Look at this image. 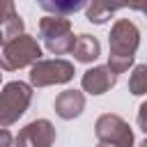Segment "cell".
Listing matches in <instances>:
<instances>
[{
  "label": "cell",
  "instance_id": "obj_1",
  "mask_svg": "<svg viewBox=\"0 0 147 147\" xmlns=\"http://www.w3.org/2000/svg\"><path fill=\"white\" fill-rule=\"evenodd\" d=\"M108 44H110V55H108V64L106 67L115 76L124 74L136 60V51L140 46V30L136 28L133 21L117 18L115 25L110 28Z\"/></svg>",
  "mask_w": 147,
  "mask_h": 147
},
{
  "label": "cell",
  "instance_id": "obj_2",
  "mask_svg": "<svg viewBox=\"0 0 147 147\" xmlns=\"http://www.w3.org/2000/svg\"><path fill=\"white\" fill-rule=\"evenodd\" d=\"M41 60V46L37 44L34 37L30 34H21L7 44H2L0 51V69L5 71H14V69H23L30 64H37Z\"/></svg>",
  "mask_w": 147,
  "mask_h": 147
},
{
  "label": "cell",
  "instance_id": "obj_3",
  "mask_svg": "<svg viewBox=\"0 0 147 147\" xmlns=\"http://www.w3.org/2000/svg\"><path fill=\"white\" fill-rule=\"evenodd\" d=\"M32 101V87L23 80H11L0 92V126H11L28 110Z\"/></svg>",
  "mask_w": 147,
  "mask_h": 147
},
{
  "label": "cell",
  "instance_id": "obj_4",
  "mask_svg": "<svg viewBox=\"0 0 147 147\" xmlns=\"http://www.w3.org/2000/svg\"><path fill=\"white\" fill-rule=\"evenodd\" d=\"M39 34L46 44V48L55 55L71 53L74 48V32H71V21L62 16H44L39 21Z\"/></svg>",
  "mask_w": 147,
  "mask_h": 147
},
{
  "label": "cell",
  "instance_id": "obj_5",
  "mask_svg": "<svg viewBox=\"0 0 147 147\" xmlns=\"http://www.w3.org/2000/svg\"><path fill=\"white\" fill-rule=\"evenodd\" d=\"M74 64L69 60L55 57V60H39L37 64H32L30 69V83L37 87H46V85H62L69 83L74 78Z\"/></svg>",
  "mask_w": 147,
  "mask_h": 147
},
{
  "label": "cell",
  "instance_id": "obj_6",
  "mask_svg": "<svg viewBox=\"0 0 147 147\" xmlns=\"http://www.w3.org/2000/svg\"><path fill=\"white\" fill-rule=\"evenodd\" d=\"M94 133L103 145L110 147H133V131L119 115H101L94 124Z\"/></svg>",
  "mask_w": 147,
  "mask_h": 147
},
{
  "label": "cell",
  "instance_id": "obj_7",
  "mask_svg": "<svg viewBox=\"0 0 147 147\" xmlns=\"http://www.w3.org/2000/svg\"><path fill=\"white\" fill-rule=\"evenodd\" d=\"M55 142V129L48 119H34L23 126L14 140L16 147H51Z\"/></svg>",
  "mask_w": 147,
  "mask_h": 147
},
{
  "label": "cell",
  "instance_id": "obj_8",
  "mask_svg": "<svg viewBox=\"0 0 147 147\" xmlns=\"http://www.w3.org/2000/svg\"><path fill=\"white\" fill-rule=\"evenodd\" d=\"M115 80H117V76H115L106 64H99V67H92V69H87V71L83 74L80 85H83V90L90 92V94H103V92H108V90L115 85Z\"/></svg>",
  "mask_w": 147,
  "mask_h": 147
},
{
  "label": "cell",
  "instance_id": "obj_9",
  "mask_svg": "<svg viewBox=\"0 0 147 147\" xmlns=\"http://www.w3.org/2000/svg\"><path fill=\"white\" fill-rule=\"evenodd\" d=\"M83 108H85V96H83V92H78V90H64V92H60L57 99H55V113H57V117H62V119H74V117H78V115L83 113Z\"/></svg>",
  "mask_w": 147,
  "mask_h": 147
},
{
  "label": "cell",
  "instance_id": "obj_10",
  "mask_svg": "<svg viewBox=\"0 0 147 147\" xmlns=\"http://www.w3.org/2000/svg\"><path fill=\"white\" fill-rule=\"evenodd\" d=\"M74 57L78 62H94L99 55H101V44L96 37L92 34H78L76 41H74V48H71Z\"/></svg>",
  "mask_w": 147,
  "mask_h": 147
},
{
  "label": "cell",
  "instance_id": "obj_11",
  "mask_svg": "<svg viewBox=\"0 0 147 147\" xmlns=\"http://www.w3.org/2000/svg\"><path fill=\"white\" fill-rule=\"evenodd\" d=\"M39 7L44 11H48V16H62V18H69L71 14L85 9V2L80 0H71V2H39Z\"/></svg>",
  "mask_w": 147,
  "mask_h": 147
},
{
  "label": "cell",
  "instance_id": "obj_12",
  "mask_svg": "<svg viewBox=\"0 0 147 147\" xmlns=\"http://www.w3.org/2000/svg\"><path fill=\"white\" fill-rule=\"evenodd\" d=\"M117 9H122V7H117V5H106V2H92V5L85 7V14H87V21H90V23L101 25V23H106Z\"/></svg>",
  "mask_w": 147,
  "mask_h": 147
},
{
  "label": "cell",
  "instance_id": "obj_13",
  "mask_svg": "<svg viewBox=\"0 0 147 147\" xmlns=\"http://www.w3.org/2000/svg\"><path fill=\"white\" fill-rule=\"evenodd\" d=\"M129 92L131 94H147V64H138L129 76Z\"/></svg>",
  "mask_w": 147,
  "mask_h": 147
},
{
  "label": "cell",
  "instance_id": "obj_14",
  "mask_svg": "<svg viewBox=\"0 0 147 147\" xmlns=\"http://www.w3.org/2000/svg\"><path fill=\"white\" fill-rule=\"evenodd\" d=\"M11 14H16L14 2H11V0H0V28L5 25V21H7Z\"/></svg>",
  "mask_w": 147,
  "mask_h": 147
},
{
  "label": "cell",
  "instance_id": "obj_15",
  "mask_svg": "<svg viewBox=\"0 0 147 147\" xmlns=\"http://www.w3.org/2000/svg\"><path fill=\"white\" fill-rule=\"evenodd\" d=\"M138 126L145 131V136H147V101L140 106V110H138Z\"/></svg>",
  "mask_w": 147,
  "mask_h": 147
},
{
  "label": "cell",
  "instance_id": "obj_16",
  "mask_svg": "<svg viewBox=\"0 0 147 147\" xmlns=\"http://www.w3.org/2000/svg\"><path fill=\"white\" fill-rule=\"evenodd\" d=\"M11 142H14L11 133L7 129H0V147H11Z\"/></svg>",
  "mask_w": 147,
  "mask_h": 147
},
{
  "label": "cell",
  "instance_id": "obj_17",
  "mask_svg": "<svg viewBox=\"0 0 147 147\" xmlns=\"http://www.w3.org/2000/svg\"><path fill=\"white\" fill-rule=\"evenodd\" d=\"M131 9H138V11H142L147 16V5H131Z\"/></svg>",
  "mask_w": 147,
  "mask_h": 147
},
{
  "label": "cell",
  "instance_id": "obj_18",
  "mask_svg": "<svg viewBox=\"0 0 147 147\" xmlns=\"http://www.w3.org/2000/svg\"><path fill=\"white\" fill-rule=\"evenodd\" d=\"M138 147H147V138H145V140H142V142H140Z\"/></svg>",
  "mask_w": 147,
  "mask_h": 147
},
{
  "label": "cell",
  "instance_id": "obj_19",
  "mask_svg": "<svg viewBox=\"0 0 147 147\" xmlns=\"http://www.w3.org/2000/svg\"><path fill=\"white\" fill-rule=\"evenodd\" d=\"M96 147H110V145H103V142H99V145H96Z\"/></svg>",
  "mask_w": 147,
  "mask_h": 147
},
{
  "label": "cell",
  "instance_id": "obj_20",
  "mask_svg": "<svg viewBox=\"0 0 147 147\" xmlns=\"http://www.w3.org/2000/svg\"><path fill=\"white\" fill-rule=\"evenodd\" d=\"M0 80H2V74H0Z\"/></svg>",
  "mask_w": 147,
  "mask_h": 147
}]
</instances>
